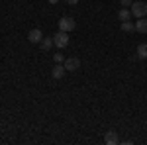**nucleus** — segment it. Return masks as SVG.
Listing matches in <instances>:
<instances>
[{
    "mask_svg": "<svg viewBox=\"0 0 147 145\" xmlns=\"http://www.w3.org/2000/svg\"><path fill=\"white\" fill-rule=\"evenodd\" d=\"M129 10H131V16H136V18H145V16H147V2L137 0V2L131 4Z\"/></svg>",
    "mask_w": 147,
    "mask_h": 145,
    "instance_id": "1",
    "label": "nucleus"
},
{
    "mask_svg": "<svg viewBox=\"0 0 147 145\" xmlns=\"http://www.w3.org/2000/svg\"><path fill=\"white\" fill-rule=\"evenodd\" d=\"M53 43L59 47V49H63V47H67L69 45V32H57L55 35H53Z\"/></svg>",
    "mask_w": 147,
    "mask_h": 145,
    "instance_id": "2",
    "label": "nucleus"
},
{
    "mask_svg": "<svg viewBox=\"0 0 147 145\" xmlns=\"http://www.w3.org/2000/svg\"><path fill=\"white\" fill-rule=\"evenodd\" d=\"M75 28H77V22L73 18H61L59 20V30L61 32H73Z\"/></svg>",
    "mask_w": 147,
    "mask_h": 145,
    "instance_id": "3",
    "label": "nucleus"
},
{
    "mask_svg": "<svg viewBox=\"0 0 147 145\" xmlns=\"http://www.w3.org/2000/svg\"><path fill=\"white\" fill-rule=\"evenodd\" d=\"M63 65H65V69L67 71H77V69H80V59L79 57H67L65 61H63Z\"/></svg>",
    "mask_w": 147,
    "mask_h": 145,
    "instance_id": "4",
    "label": "nucleus"
},
{
    "mask_svg": "<svg viewBox=\"0 0 147 145\" xmlns=\"http://www.w3.org/2000/svg\"><path fill=\"white\" fill-rule=\"evenodd\" d=\"M41 39H43V34H41L39 28H34V30L28 34V41H30V43H41Z\"/></svg>",
    "mask_w": 147,
    "mask_h": 145,
    "instance_id": "5",
    "label": "nucleus"
},
{
    "mask_svg": "<svg viewBox=\"0 0 147 145\" xmlns=\"http://www.w3.org/2000/svg\"><path fill=\"white\" fill-rule=\"evenodd\" d=\"M65 73H67V69H65V65L57 63L55 67H53V71H51V77L55 78V80H59V78H63V77H65Z\"/></svg>",
    "mask_w": 147,
    "mask_h": 145,
    "instance_id": "6",
    "label": "nucleus"
},
{
    "mask_svg": "<svg viewBox=\"0 0 147 145\" xmlns=\"http://www.w3.org/2000/svg\"><path fill=\"white\" fill-rule=\"evenodd\" d=\"M118 20H120V22H127V20H131V10H129V8H122V10H118Z\"/></svg>",
    "mask_w": 147,
    "mask_h": 145,
    "instance_id": "7",
    "label": "nucleus"
},
{
    "mask_svg": "<svg viewBox=\"0 0 147 145\" xmlns=\"http://www.w3.org/2000/svg\"><path fill=\"white\" fill-rule=\"evenodd\" d=\"M118 141H120V137H118L116 132H108L106 137H104V143H108V145H116Z\"/></svg>",
    "mask_w": 147,
    "mask_h": 145,
    "instance_id": "8",
    "label": "nucleus"
},
{
    "mask_svg": "<svg viewBox=\"0 0 147 145\" xmlns=\"http://www.w3.org/2000/svg\"><path fill=\"white\" fill-rule=\"evenodd\" d=\"M136 32H139V34H147V20H145V18H137Z\"/></svg>",
    "mask_w": 147,
    "mask_h": 145,
    "instance_id": "9",
    "label": "nucleus"
},
{
    "mask_svg": "<svg viewBox=\"0 0 147 145\" xmlns=\"http://www.w3.org/2000/svg\"><path fill=\"white\" fill-rule=\"evenodd\" d=\"M41 49H43V51H49V49H51V47H53V37H43V39H41Z\"/></svg>",
    "mask_w": 147,
    "mask_h": 145,
    "instance_id": "10",
    "label": "nucleus"
},
{
    "mask_svg": "<svg viewBox=\"0 0 147 145\" xmlns=\"http://www.w3.org/2000/svg\"><path fill=\"white\" fill-rule=\"evenodd\" d=\"M122 32H125V34H131V32H136V24H131V20H127V22H122Z\"/></svg>",
    "mask_w": 147,
    "mask_h": 145,
    "instance_id": "11",
    "label": "nucleus"
},
{
    "mask_svg": "<svg viewBox=\"0 0 147 145\" xmlns=\"http://www.w3.org/2000/svg\"><path fill=\"white\" fill-rule=\"evenodd\" d=\"M137 57H139V59H147V43L137 45Z\"/></svg>",
    "mask_w": 147,
    "mask_h": 145,
    "instance_id": "12",
    "label": "nucleus"
},
{
    "mask_svg": "<svg viewBox=\"0 0 147 145\" xmlns=\"http://www.w3.org/2000/svg\"><path fill=\"white\" fill-rule=\"evenodd\" d=\"M53 59H55V63H63V61H65L63 53H55V55H53Z\"/></svg>",
    "mask_w": 147,
    "mask_h": 145,
    "instance_id": "13",
    "label": "nucleus"
},
{
    "mask_svg": "<svg viewBox=\"0 0 147 145\" xmlns=\"http://www.w3.org/2000/svg\"><path fill=\"white\" fill-rule=\"evenodd\" d=\"M120 4H122L124 8H131V4H134V0H120Z\"/></svg>",
    "mask_w": 147,
    "mask_h": 145,
    "instance_id": "14",
    "label": "nucleus"
},
{
    "mask_svg": "<svg viewBox=\"0 0 147 145\" xmlns=\"http://www.w3.org/2000/svg\"><path fill=\"white\" fill-rule=\"evenodd\" d=\"M67 4H71V6H75V4H79V0H65Z\"/></svg>",
    "mask_w": 147,
    "mask_h": 145,
    "instance_id": "15",
    "label": "nucleus"
},
{
    "mask_svg": "<svg viewBox=\"0 0 147 145\" xmlns=\"http://www.w3.org/2000/svg\"><path fill=\"white\" fill-rule=\"evenodd\" d=\"M57 2H59V0H49V4H57Z\"/></svg>",
    "mask_w": 147,
    "mask_h": 145,
    "instance_id": "16",
    "label": "nucleus"
}]
</instances>
